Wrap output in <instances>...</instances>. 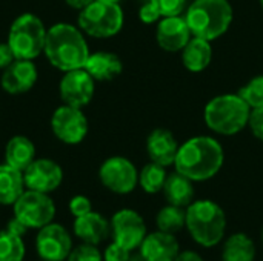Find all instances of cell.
I'll return each mask as SVG.
<instances>
[{"label": "cell", "mask_w": 263, "mask_h": 261, "mask_svg": "<svg viewBox=\"0 0 263 261\" xmlns=\"http://www.w3.org/2000/svg\"><path fill=\"white\" fill-rule=\"evenodd\" d=\"M14 218L26 229H40L54 222L55 203L49 194L25 189L12 205Z\"/></svg>", "instance_id": "ba28073f"}, {"label": "cell", "mask_w": 263, "mask_h": 261, "mask_svg": "<svg viewBox=\"0 0 263 261\" xmlns=\"http://www.w3.org/2000/svg\"><path fill=\"white\" fill-rule=\"evenodd\" d=\"M51 129L55 138L65 145H79L88 134V118L80 108L63 103L51 117Z\"/></svg>", "instance_id": "7c38bea8"}, {"label": "cell", "mask_w": 263, "mask_h": 261, "mask_svg": "<svg viewBox=\"0 0 263 261\" xmlns=\"http://www.w3.org/2000/svg\"><path fill=\"white\" fill-rule=\"evenodd\" d=\"M137 251L145 261H174L180 254V245L176 235L157 229L146 234Z\"/></svg>", "instance_id": "ac0fdd59"}, {"label": "cell", "mask_w": 263, "mask_h": 261, "mask_svg": "<svg viewBox=\"0 0 263 261\" xmlns=\"http://www.w3.org/2000/svg\"><path fill=\"white\" fill-rule=\"evenodd\" d=\"M111 238L128 251H137L148 234L143 217L134 209H120L111 220Z\"/></svg>", "instance_id": "8fae6325"}, {"label": "cell", "mask_w": 263, "mask_h": 261, "mask_svg": "<svg viewBox=\"0 0 263 261\" xmlns=\"http://www.w3.org/2000/svg\"><path fill=\"white\" fill-rule=\"evenodd\" d=\"M213 60V46L210 40L200 37H191L186 46L182 49V63L190 72L205 71Z\"/></svg>", "instance_id": "603a6c76"}, {"label": "cell", "mask_w": 263, "mask_h": 261, "mask_svg": "<svg viewBox=\"0 0 263 261\" xmlns=\"http://www.w3.org/2000/svg\"><path fill=\"white\" fill-rule=\"evenodd\" d=\"M186 225V209L179 208L174 205H166L160 208L156 215V226L159 231L177 235L180 231L185 229Z\"/></svg>", "instance_id": "4316f807"}, {"label": "cell", "mask_w": 263, "mask_h": 261, "mask_svg": "<svg viewBox=\"0 0 263 261\" xmlns=\"http://www.w3.org/2000/svg\"><path fill=\"white\" fill-rule=\"evenodd\" d=\"M66 261H103V255L99 251V246L80 243L72 248Z\"/></svg>", "instance_id": "f546056e"}, {"label": "cell", "mask_w": 263, "mask_h": 261, "mask_svg": "<svg viewBox=\"0 0 263 261\" xmlns=\"http://www.w3.org/2000/svg\"><path fill=\"white\" fill-rule=\"evenodd\" d=\"M257 248L245 232H234L222 242V261H256Z\"/></svg>", "instance_id": "cb8c5ba5"}, {"label": "cell", "mask_w": 263, "mask_h": 261, "mask_svg": "<svg viewBox=\"0 0 263 261\" xmlns=\"http://www.w3.org/2000/svg\"><path fill=\"white\" fill-rule=\"evenodd\" d=\"M35 160V146L25 135L12 137L5 146V163L9 166L25 171Z\"/></svg>", "instance_id": "d4e9b609"}, {"label": "cell", "mask_w": 263, "mask_h": 261, "mask_svg": "<svg viewBox=\"0 0 263 261\" xmlns=\"http://www.w3.org/2000/svg\"><path fill=\"white\" fill-rule=\"evenodd\" d=\"M43 52L63 72L83 68L91 54L83 31L71 23H55L48 29Z\"/></svg>", "instance_id": "7a4b0ae2"}, {"label": "cell", "mask_w": 263, "mask_h": 261, "mask_svg": "<svg viewBox=\"0 0 263 261\" xmlns=\"http://www.w3.org/2000/svg\"><path fill=\"white\" fill-rule=\"evenodd\" d=\"M129 261H145V260H143V257H142V254H140L139 251H133V252H131V257H129Z\"/></svg>", "instance_id": "f35d334b"}, {"label": "cell", "mask_w": 263, "mask_h": 261, "mask_svg": "<svg viewBox=\"0 0 263 261\" xmlns=\"http://www.w3.org/2000/svg\"><path fill=\"white\" fill-rule=\"evenodd\" d=\"M46 32L43 22L35 14L26 12L12 22L6 43L15 58L34 60L43 52Z\"/></svg>", "instance_id": "8992f818"}, {"label": "cell", "mask_w": 263, "mask_h": 261, "mask_svg": "<svg viewBox=\"0 0 263 261\" xmlns=\"http://www.w3.org/2000/svg\"><path fill=\"white\" fill-rule=\"evenodd\" d=\"M248 128H250L251 134L259 142H263V106L262 108L251 109L250 120H248Z\"/></svg>", "instance_id": "836d02e7"}, {"label": "cell", "mask_w": 263, "mask_h": 261, "mask_svg": "<svg viewBox=\"0 0 263 261\" xmlns=\"http://www.w3.org/2000/svg\"><path fill=\"white\" fill-rule=\"evenodd\" d=\"M262 243H263V228H262Z\"/></svg>", "instance_id": "b9f144b4"}, {"label": "cell", "mask_w": 263, "mask_h": 261, "mask_svg": "<svg viewBox=\"0 0 263 261\" xmlns=\"http://www.w3.org/2000/svg\"><path fill=\"white\" fill-rule=\"evenodd\" d=\"M23 182L26 189L51 194L60 188L63 182V169L51 158H35L23 171Z\"/></svg>", "instance_id": "5bb4252c"}, {"label": "cell", "mask_w": 263, "mask_h": 261, "mask_svg": "<svg viewBox=\"0 0 263 261\" xmlns=\"http://www.w3.org/2000/svg\"><path fill=\"white\" fill-rule=\"evenodd\" d=\"M151 2L156 5L162 17H173V15H182L183 11H186L188 0H151Z\"/></svg>", "instance_id": "4dcf8cb0"}, {"label": "cell", "mask_w": 263, "mask_h": 261, "mask_svg": "<svg viewBox=\"0 0 263 261\" xmlns=\"http://www.w3.org/2000/svg\"><path fill=\"white\" fill-rule=\"evenodd\" d=\"M185 18L194 37L213 42L230 29L234 9L228 0H194L186 8Z\"/></svg>", "instance_id": "277c9868"}, {"label": "cell", "mask_w": 263, "mask_h": 261, "mask_svg": "<svg viewBox=\"0 0 263 261\" xmlns=\"http://www.w3.org/2000/svg\"><path fill=\"white\" fill-rule=\"evenodd\" d=\"M227 214L213 200H194L186 208V225L191 240L205 249L220 245L227 235Z\"/></svg>", "instance_id": "3957f363"}, {"label": "cell", "mask_w": 263, "mask_h": 261, "mask_svg": "<svg viewBox=\"0 0 263 261\" xmlns=\"http://www.w3.org/2000/svg\"><path fill=\"white\" fill-rule=\"evenodd\" d=\"M260 2V6H262V9H263V0H259Z\"/></svg>", "instance_id": "60d3db41"}, {"label": "cell", "mask_w": 263, "mask_h": 261, "mask_svg": "<svg viewBox=\"0 0 263 261\" xmlns=\"http://www.w3.org/2000/svg\"><path fill=\"white\" fill-rule=\"evenodd\" d=\"M193 37L191 29L186 23L185 15L162 17L157 23L156 40L160 49L166 52H182L190 38Z\"/></svg>", "instance_id": "9a60e30c"}, {"label": "cell", "mask_w": 263, "mask_h": 261, "mask_svg": "<svg viewBox=\"0 0 263 261\" xmlns=\"http://www.w3.org/2000/svg\"><path fill=\"white\" fill-rule=\"evenodd\" d=\"M133 251H128L126 248L117 245L116 242L109 243L103 251V261H129Z\"/></svg>", "instance_id": "d6a6232c"}, {"label": "cell", "mask_w": 263, "mask_h": 261, "mask_svg": "<svg viewBox=\"0 0 263 261\" xmlns=\"http://www.w3.org/2000/svg\"><path fill=\"white\" fill-rule=\"evenodd\" d=\"M39 72L32 60L15 58L9 66L3 69L0 85L5 92L17 95L28 92L37 82Z\"/></svg>", "instance_id": "2e32d148"}, {"label": "cell", "mask_w": 263, "mask_h": 261, "mask_svg": "<svg viewBox=\"0 0 263 261\" xmlns=\"http://www.w3.org/2000/svg\"><path fill=\"white\" fill-rule=\"evenodd\" d=\"M23 172L9 166L0 165V206H12L25 191Z\"/></svg>", "instance_id": "484cf974"}, {"label": "cell", "mask_w": 263, "mask_h": 261, "mask_svg": "<svg viewBox=\"0 0 263 261\" xmlns=\"http://www.w3.org/2000/svg\"><path fill=\"white\" fill-rule=\"evenodd\" d=\"M83 68L96 82H109L122 74L123 63L120 57L112 52L97 51L89 54Z\"/></svg>", "instance_id": "44dd1931"}, {"label": "cell", "mask_w": 263, "mask_h": 261, "mask_svg": "<svg viewBox=\"0 0 263 261\" xmlns=\"http://www.w3.org/2000/svg\"><path fill=\"white\" fill-rule=\"evenodd\" d=\"M39 261H45V260H40V258H39Z\"/></svg>", "instance_id": "7bdbcfd3"}, {"label": "cell", "mask_w": 263, "mask_h": 261, "mask_svg": "<svg viewBox=\"0 0 263 261\" xmlns=\"http://www.w3.org/2000/svg\"><path fill=\"white\" fill-rule=\"evenodd\" d=\"M174 261H205L203 257L196 252V251H180V254L177 255V258Z\"/></svg>", "instance_id": "8d00e7d4"}, {"label": "cell", "mask_w": 263, "mask_h": 261, "mask_svg": "<svg viewBox=\"0 0 263 261\" xmlns=\"http://www.w3.org/2000/svg\"><path fill=\"white\" fill-rule=\"evenodd\" d=\"M79 28L89 37L109 38L123 28V9L119 3L94 0L79 14Z\"/></svg>", "instance_id": "52a82bcc"}, {"label": "cell", "mask_w": 263, "mask_h": 261, "mask_svg": "<svg viewBox=\"0 0 263 261\" xmlns=\"http://www.w3.org/2000/svg\"><path fill=\"white\" fill-rule=\"evenodd\" d=\"M96 80L85 71V68L66 71L59 83V92L65 105L85 108L94 97Z\"/></svg>", "instance_id": "4fadbf2b"}, {"label": "cell", "mask_w": 263, "mask_h": 261, "mask_svg": "<svg viewBox=\"0 0 263 261\" xmlns=\"http://www.w3.org/2000/svg\"><path fill=\"white\" fill-rule=\"evenodd\" d=\"M162 192L168 205H174L186 209L194 202V195H196L194 182L185 177L183 174L174 171L168 174Z\"/></svg>", "instance_id": "7402d4cb"}, {"label": "cell", "mask_w": 263, "mask_h": 261, "mask_svg": "<svg viewBox=\"0 0 263 261\" xmlns=\"http://www.w3.org/2000/svg\"><path fill=\"white\" fill-rule=\"evenodd\" d=\"M179 146L180 145L176 140L174 134L165 128L154 129L146 138V152L149 160L165 168L174 166Z\"/></svg>", "instance_id": "d6986e66"}, {"label": "cell", "mask_w": 263, "mask_h": 261, "mask_svg": "<svg viewBox=\"0 0 263 261\" xmlns=\"http://www.w3.org/2000/svg\"><path fill=\"white\" fill-rule=\"evenodd\" d=\"M72 235L86 245L99 246L111 237V223L99 212H88L72 222Z\"/></svg>", "instance_id": "e0dca14e"}, {"label": "cell", "mask_w": 263, "mask_h": 261, "mask_svg": "<svg viewBox=\"0 0 263 261\" xmlns=\"http://www.w3.org/2000/svg\"><path fill=\"white\" fill-rule=\"evenodd\" d=\"M26 228L12 218L6 223L5 229L0 231V261H23L26 257V245L23 237Z\"/></svg>", "instance_id": "ffe728a7"}, {"label": "cell", "mask_w": 263, "mask_h": 261, "mask_svg": "<svg viewBox=\"0 0 263 261\" xmlns=\"http://www.w3.org/2000/svg\"><path fill=\"white\" fill-rule=\"evenodd\" d=\"M251 109L263 106V74L253 77L237 92Z\"/></svg>", "instance_id": "f1b7e54d"}, {"label": "cell", "mask_w": 263, "mask_h": 261, "mask_svg": "<svg viewBox=\"0 0 263 261\" xmlns=\"http://www.w3.org/2000/svg\"><path fill=\"white\" fill-rule=\"evenodd\" d=\"M99 180L109 192L128 195L139 186V171L129 158L114 155L100 165Z\"/></svg>", "instance_id": "9c48e42d"}, {"label": "cell", "mask_w": 263, "mask_h": 261, "mask_svg": "<svg viewBox=\"0 0 263 261\" xmlns=\"http://www.w3.org/2000/svg\"><path fill=\"white\" fill-rule=\"evenodd\" d=\"M68 209H69V214L76 218V217H82L91 212L92 203L86 195H74L68 203Z\"/></svg>", "instance_id": "1f68e13d"}, {"label": "cell", "mask_w": 263, "mask_h": 261, "mask_svg": "<svg viewBox=\"0 0 263 261\" xmlns=\"http://www.w3.org/2000/svg\"><path fill=\"white\" fill-rule=\"evenodd\" d=\"M225 152L220 142L211 135H196L179 146L174 168L194 183L214 178L222 169Z\"/></svg>", "instance_id": "6da1fadb"}, {"label": "cell", "mask_w": 263, "mask_h": 261, "mask_svg": "<svg viewBox=\"0 0 263 261\" xmlns=\"http://www.w3.org/2000/svg\"><path fill=\"white\" fill-rule=\"evenodd\" d=\"M65 2H66V5H68L69 8L82 11V9H85L86 6H89L94 0H65Z\"/></svg>", "instance_id": "74e56055"}, {"label": "cell", "mask_w": 263, "mask_h": 261, "mask_svg": "<svg viewBox=\"0 0 263 261\" xmlns=\"http://www.w3.org/2000/svg\"><path fill=\"white\" fill-rule=\"evenodd\" d=\"M166 177H168V172H166L165 166L149 162L139 172V186L142 188L143 192L154 195V194L162 192Z\"/></svg>", "instance_id": "83f0119b"}, {"label": "cell", "mask_w": 263, "mask_h": 261, "mask_svg": "<svg viewBox=\"0 0 263 261\" xmlns=\"http://www.w3.org/2000/svg\"><path fill=\"white\" fill-rule=\"evenodd\" d=\"M139 18H140L145 25H153V23L159 22V20L162 18V15H160L159 9L156 8V5H154L151 0H148V2L143 3L142 8L139 9Z\"/></svg>", "instance_id": "e575fe53"}, {"label": "cell", "mask_w": 263, "mask_h": 261, "mask_svg": "<svg viewBox=\"0 0 263 261\" xmlns=\"http://www.w3.org/2000/svg\"><path fill=\"white\" fill-rule=\"evenodd\" d=\"M251 108L239 94L213 97L203 109V120L214 134L236 135L248 126Z\"/></svg>", "instance_id": "5b68a950"}, {"label": "cell", "mask_w": 263, "mask_h": 261, "mask_svg": "<svg viewBox=\"0 0 263 261\" xmlns=\"http://www.w3.org/2000/svg\"><path fill=\"white\" fill-rule=\"evenodd\" d=\"M99 2H108V3H119L120 0H99Z\"/></svg>", "instance_id": "ab89813d"}, {"label": "cell", "mask_w": 263, "mask_h": 261, "mask_svg": "<svg viewBox=\"0 0 263 261\" xmlns=\"http://www.w3.org/2000/svg\"><path fill=\"white\" fill-rule=\"evenodd\" d=\"M15 60L11 48L8 43H0V71H3L6 66H9Z\"/></svg>", "instance_id": "d590c367"}, {"label": "cell", "mask_w": 263, "mask_h": 261, "mask_svg": "<svg viewBox=\"0 0 263 261\" xmlns=\"http://www.w3.org/2000/svg\"><path fill=\"white\" fill-rule=\"evenodd\" d=\"M35 252L40 260L66 261L74 243L71 232L60 223H49L35 234Z\"/></svg>", "instance_id": "30bf717a"}]
</instances>
